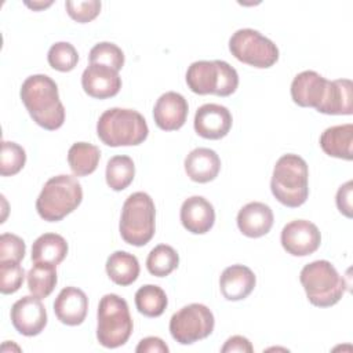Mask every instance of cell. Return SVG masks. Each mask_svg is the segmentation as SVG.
Instances as JSON below:
<instances>
[{
    "label": "cell",
    "mask_w": 353,
    "mask_h": 353,
    "mask_svg": "<svg viewBox=\"0 0 353 353\" xmlns=\"http://www.w3.org/2000/svg\"><path fill=\"white\" fill-rule=\"evenodd\" d=\"M21 99L30 117L40 127L54 131L65 121V108L57 83L47 74H32L21 85Z\"/></svg>",
    "instance_id": "1"
},
{
    "label": "cell",
    "mask_w": 353,
    "mask_h": 353,
    "mask_svg": "<svg viewBox=\"0 0 353 353\" xmlns=\"http://www.w3.org/2000/svg\"><path fill=\"white\" fill-rule=\"evenodd\" d=\"M270 189L283 205L296 208L309 196V170L306 161L294 153L283 154L274 164Z\"/></svg>",
    "instance_id": "2"
},
{
    "label": "cell",
    "mask_w": 353,
    "mask_h": 353,
    "mask_svg": "<svg viewBox=\"0 0 353 353\" xmlns=\"http://www.w3.org/2000/svg\"><path fill=\"white\" fill-rule=\"evenodd\" d=\"M99 139L112 148L135 146L142 143L149 134L145 117L134 109L110 108L97 123Z\"/></svg>",
    "instance_id": "3"
},
{
    "label": "cell",
    "mask_w": 353,
    "mask_h": 353,
    "mask_svg": "<svg viewBox=\"0 0 353 353\" xmlns=\"http://www.w3.org/2000/svg\"><path fill=\"white\" fill-rule=\"evenodd\" d=\"M81 200L83 189L77 178L62 174L44 183L36 200V210L44 221L58 222L73 212Z\"/></svg>",
    "instance_id": "4"
},
{
    "label": "cell",
    "mask_w": 353,
    "mask_h": 353,
    "mask_svg": "<svg viewBox=\"0 0 353 353\" xmlns=\"http://www.w3.org/2000/svg\"><path fill=\"white\" fill-rule=\"evenodd\" d=\"M156 208L152 197L145 192L130 194L121 208L119 230L121 239L131 245L148 244L156 229Z\"/></svg>",
    "instance_id": "5"
},
{
    "label": "cell",
    "mask_w": 353,
    "mask_h": 353,
    "mask_svg": "<svg viewBox=\"0 0 353 353\" xmlns=\"http://www.w3.org/2000/svg\"><path fill=\"white\" fill-rule=\"evenodd\" d=\"M299 280L309 302L319 307L334 306L341 301L346 290V284L335 266L325 259L305 265L301 270Z\"/></svg>",
    "instance_id": "6"
},
{
    "label": "cell",
    "mask_w": 353,
    "mask_h": 353,
    "mask_svg": "<svg viewBox=\"0 0 353 353\" xmlns=\"http://www.w3.org/2000/svg\"><path fill=\"white\" fill-rule=\"evenodd\" d=\"M97 339L108 349L124 345L132 332V319L125 299L116 294H106L98 305Z\"/></svg>",
    "instance_id": "7"
},
{
    "label": "cell",
    "mask_w": 353,
    "mask_h": 353,
    "mask_svg": "<svg viewBox=\"0 0 353 353\" xmlns=\"http://www.w3.org/2000/svg\"><path fill=\"white\" fill-rule=\"evenodd\" d=\"M186 84L199 95L228 97L237 90L239 74L233 66L221 59L196 61L186 70Z\"/></svg>",
    "instance_id": "8"
},
{
    "label": "cell",
    "mask_w": 353,
    "mask_h": 353,
    "mask_svg": "<svg viewBox=\"0 0 353 353\" xmlns=\"http://www.w3.org/2000/svg\"><path fill=\"white\" fill-rule=\"evenodd\" d=\"M229 51L237 61L259 69L270 68L279 59L277 46L258 30L250 28L239 29L232 34Z\"/></svg>",
    "instance_id": "9"
},
{
    "label": "cell",
    "mask_w": 353,
    "mask_h": 353,
    "mask_svg": "<svg viewBox=\"0 0 353 353\" xmlns=\"http://www.w3.org/2000/svg\"><path fill=\"white\" fill-rule=\"evenodd\" d=\"M215 319L203 303H190L181 307L170 319L171 336L181 345H192L212 334Z\"/></svg>",
    "instance_id": "10"
},
{
    "label": "cell",
    "mask_w": 353,
    "mask_h": 353,
    "mask_svg": "<svg viewBox=\"0 0 353 353\" xmlns=\"http://www.w3.org/2000/svg\"><path fill=\"white\" fill-rule=\"evenodd\" d=\"M320 243L319 228L306 219L291 221L281 230V245L294 256H306L316 252Z\"/></svg>",
    "instance_id": "11"
},
{
    "label": "cell",
    "mask_w": 353,
    "mask_h": 353,
    "mask_svg": "<svg viewBox=\"0 0 353 353\" xmlns=\"http://www.w3.org/2000/svg\"><path fill=\"white\" fill-rule=\"evenodd\" d=\"M11 323L14 328L25 335H39L47 325V312L40 301L34 295H26L18 299L11 307Z\"/></svg>",
    "instance_id": "12"
},
{
    "label": "cell",
    "mask_w": 353,
    "mask_h": 353,
    "mask_svg": "<svg viewBox=\"0 0 353 353\" xmlns=\"http://www.w3.org/2000/svg\"><path fill=\"white\" fill-rule=\"evenodd\" d=\"M328 81L314 70L298 73L291 83L292 101L302 108H314L319 112L327 95Z\"/></svg>",
    "instance_id": "13"
},
{
    "label": "cell",
    "mask_w": 353,
    "mask_h": 353,
    "mask_svg": "<svg viewBox=\"0 0 353 353\" xmlns=\"http://www.w3.org/2000/svg\"><path fill=\"white\" fill-rule=\"evenodd\" d=\"M232 113L226 106L204 103L194 114V131L205 139H221L232 128Z\"/></svg>",
    "instance_id": "14"
},
{
    "label": "cell",
    "mask_w": 353,
    "mask_h": 353,
    "mask_svg": "<svg viewBox=\"0 0 353 353\" xmlns=\"http://www.w3.org/2000/svg\"><path fill=\"white\" fill-rule=\"evenodd\" d=\"M81 85L90 97L106 99L114 97L120 91L121 79L119 72L109 66L90 63L81 74Z\"/></svg>",
    "instance_id": "15"
},
{
    "label": "cell",
    "mask_w": 353,
    "mask_h": 353,
    "mask_svg": "<svg viewBox=\"0 0 353 353\" xmlns=\"http://www.w3.org/2000/svg\"><path fill=\"white\" fill-rule=\"evenodd\" d=\"M189 105L183 95L168 91L159 97L153 108V119L159 128L164 131L179 130L188 117Z\"/></svg>",
    "instance_id": "16"
},
{
    "label": "cell",
    "mask_w": 353,
    "mask_h": 353,
    "mask_svg": "<svg viewBox=\"0 0 353 353\" xmlns=\"http://www.w3.org/2000/svg\"><path fill=\"white\" fill-rule=\"evenodd\" d=\"M179 216L183 228L193 234L207 233L215 222L214 207L203 196L188 197L181 205Z\"/></svg>",
    "instance_id": "17"
},
{
    "label": "cell",
    "mask_w": 353,
    "mask_h": 353,
    "mask_svg": "<svg viewBox=\"0 0 353 353\" xmlns=\"http://www.w3.org/2000/svg\"><path fill=\"white\" fill-rule=\"evenodd\" d=\"M88 312V298L77 287H65L54 302L57 319L66 325H79L85 320Z\"/></svg>",
    "instance_id": "18"
},
{
    "label": "cell",
    "mask_w": 353,
    "mask_h": 353,
    "mask_svg": "<svg viewBox=\"0 0 353 353\" xmlns=\"http://www.w3.org/2000/svg\"><path fill=\"white\" fill-rule=\"evenodd\" d=\"M272 208L261 201H251L245 204L237 214V226L240 232L251 239L268 234L273 226Z\"/></svg>",
    "instance_id": "19"
},
{
    "label": "cell",
    "mask_w": 353,
    "mask_h": 353,
    "mask_svg": "<svg viewBox=\"0 0 353 353\" xmlns=\"http://www.w3.org/2000/svg\"><path fill=\"white\" fill-rule=\"evenodd\" d=\"M256 277L254 272L244 265H232L226 268L219 279V288L225 299H245L255 288Z\"/></svg>",
    "instance_id": "20"
},
{
    "label": "cell",
    "mask_w": 353,
    "mask_h": 353,
    "mask_svg": "<svg viewBox=\"0 0 353 353\" xmlns=\"http://www.w3.org/2000/svg\"><path fill=\"white\" fill-rule=\"evenodd\" d=\"M221 170V159L215 150L208 148H196L185 159V171L188 176L199 183L214 181Z\"/></svg>",
    "instance_id": "21"
},
{
    "label": "cell",
    "mask_w": 353,
    "mask_h": 353,
    "mask_svg": "<svg viewBox=\"0 0 353 353\" xmlns=\"http://www.w3.org/2000/svg\"><path fill=\"white\" fill-rule=\"evenodd\" d=\"M353 125L342 124V125H332L324 130L320 137V146L323 152L331 157L352 160L353 152Z\"/></svg>",
    "instance_id": "22"
},
{
    "label": "cell",
    "mask_w": 353,
    "mask_h": 353,
    "mask_svg": "<svg viewBox=\"0 0 353 353\" xmlns=\"http://www.w3.org/2000/svg\"><path fill=\"white\" fill-rule=\"evenodd\" d=\"M324 114H352L353 113V84L349 79L328 81L324 103L319 109Z\"/></svg>",
    "instance_id": "23"
},
{
    "label": "cell",
    "mask_w": 353,
    "mask_h": 353,
    "mask_svg": "<svg viewBox=\"0 0 353 353\" xmlns=\"http://www.w3.org/2000/svg\"><path fill=\"white\" fill-rule=\"evenodd\" d=\"M68 255L66 240L57 233H44L39 236L32 245L33 263L59 265Z\"/></svg>",
    "instance_id": "24"
},
{
    "label": "cell",
    "mask_w": 353,
    "mask_h": 353,
    "mask_svg": "<svg viewBox=\"0 0 353 353\" xmlns=\"http://www.w3.org/2000/svg\"><path fill=\"white\" fill-rule=\"evenodd\" d=\"M106 273L117 285H130L139 276V262L135 255L127 251H114L106 261Z\"/></svg>",
    "instance_id": "25"
},
{
    "label": "cell",
    "mask_w": 353,
    "mask_h": 353,
    "mask_svg": "<svg viewBox=\"0 0 353 353\" xmlns=\"http://www.w3.org/2000/svg\"><path fill=\"white\" fill-rule=\"evenodd\" d=\"M99 159V148L88 142H76L68 152V163L76 176H85L92 174L98 167Z\"/></svg>",
    "instance_id": "26"
},
{
    "label": "cell",
    "mask_w": 353,
    "mask_h": 353,
    "mask_svg": "<svg viewBox=\"0 0 353 353\" xmlns=\"http://www.w3.org/2000/svg\"><path fill=\"white\" fill-rule=\"evenodd\" d=\"M168 298L164 290L154 284H145L135 292V306L146 317H159L164 313Z\"/></svg>",
    "instance_id": "27"
},
{
    "label": "cell",
    "mask_w": 353,
    "mask_h": 353,
    "mask_svg": "<svg viewBox=\"0 0 353 353\" xmlns=\"http://www.w3.org/2000/svg\"><path fill=\"white\" fill-rule=\"evenodd\" d=\"M106 183L110 189L124 190L135 176V165L131 157L120 154L109 159L106 164Z\"/></svg>",
    "instance_id": "28"
},
{
    "label": "cell",
    "mask_w": 353,
    "mask_h": 353,
    "mask_svg": "<svg viewBox=\"0 0 353 353\" xmlns=\"http://www.w3.org/2000/svg\"><path fill=\"white\" fill-rule=\"evenodd\" d=\"M55 268L47 263H33L28 272V288L32 295L43 299L52 292L58 281Z\"/></svg>",
    "instance_id": "29"
},
{
    "label": "cell",
    "mask_w": 353,
    "mask_h": 353,
    "mask_svg": "<svg viewBox=\"0 0 353 353\" xmlns=\"http://www.w3.org/2000/svg\"><path fill=\"white\" fill-rule=\"evenodd\" d=\"M179 265V255L167 244L156 245L146 258V268L156 277H165L172 273Z\"/></svg>",
    "instance_id": "30"
},
{
    "label": "cell",
    "mask_w": 353,
    "mask_h": 353,
    "mask_svg": "<svg viewBox=\"0 0 353 353\" xmlns=\"http://www.w3.org/2000/svg\"><path fill=\"white\" fill-rule=\"evenodd\" d=\"M47 59L52 69L58 72H70L79 62V54L73 44L68 41H58L50 47Z\"/></svg>",
    "instance_id": "31"
},
{
    "label": "cell",
    "mask_w": 353,
    "mask_h": 353,
    "mask_svg": "<svg viewBox=\"0 0 353 353\" xmlns=\"http://www.w3.org/2000/svg\"><path fill=\"white\" fill-rule=\"evenodd\" d=\"M26 163L25 149L10 141L1 142V154H0V174L3 176H10L18 174Z\"/></svg>",
    "instance_id": "32"
},
{
    "label": "cell",
    "mask_w": 353,
    "mask_h": 353,
    "mask_svg": "<svg viewBox=\"0 0 353 353\" xmlns=\"http://www.w3.org/2000/svg\"><path fill=\"white\" fill-rule=\"evenodd\" d=\"M90 63H99L109 66L119 72L124 66V52L119 46L109 41L95 44L88 55Z\"/></svg>",
    "instance_id": "33"
},
{
    "label": "cell",
    "mask_w": 353,
    "mask_h": 353,
    "mask_svg": "<svg viewBox=\"0 0 353 353\" xmlns=\"http://www.w3.org/2000/svg\"><path fill=\"white\" fill-rule=\"evenodd\" d=\"M25 279V270L19 262H0V291L1 294L17 292Z\"/></svg>",
    "instance_id": "34"
},
{
    "label": "cell",
    "mask_w": 353,
    "mask_h": 353,
    "mask_svg": "<svg viewBox=\"0 0 353 353\" xmlns=\"http://www.w3.org/2000/svg\"><path fill=\"white\" fill-rule=\"evenodd\" d=\"M66 11L69 17L79 22L85 23L95 19L101 11V1L98 0H88V1H72L68 0L65 3Z\"/></svg>",
    "instance_id": "35"
},
{
    "label": "cell",
    "mask_w": 353,
    "mask_h": 353,
    "mask_svg": "<svg viewBox=\"0 0 353 353\" xmlns=\"http://www.w3.org/2000/svg\"><path fill=\"white\" fill-rule=\"evenodd\" d=\"M25 241L19 236L12 233H3L0 236V262H21L25 256Z\"/></svg>",
    "instance_id": "36"
},
{
    "label": "cell",
    "mask_w": 353,
    "mask_h": 353,
    "mask_svg": "<svg viewBox=\"0 0 353 353\" xmlns=\"http://www.w3.org/2000/svg\"><path fill=\"white\" fill-rule=\"evenodd\" d=\"M352 190L353 182L347 181L336 192V207L347 218H352Z\"/></svg>",
    "instance_id": "37"
},
{
    "label": "cell",
    "mask_w": 353,
    "mask_h": 353,
    "mask_svg": "<svg viewBox=\"0 0 353 353\" xmlns=\"http://www.w3.org/2000/svg\"><path fill=\"white\" fill-rule=\"evenodd\" d=\"M165 342L157 336H148L139 341L135 352L138 353H168Z\"/></svg>",
    "instance_id": "38"
},
{
    "label": "cell",
    "mask_w": 353,
    "mask_h": 353,
    "mask_svg": "<svg viewBox=\"0 0 353 353\" xmlns=\"http://www.w3.org/2000/svg\"><path fill=\"white\" fill-rule=\"evenodd\" d=\"M222 353H228V352H240V353H252L254 347L251 345V342L241 335H233L230 336L225 345L221 347Z\"/></svg>",
    "instance_id": "39"
},
{
    "label": "cell",
    "mask_w": 353,
    "mask_h": 353,
    "mask_svg": "<svg viewBox=\"0 0 353 353\" xmlns=\"http://www.w3.org/2000/svg\"><path fill=\"white\" fill-rule=\"evenodd\" d=\"M52 1H48V3H26V6L28 7H30V8H33V10H40V8H46L47 6H50Z\"/></svg>",
    "instance_id": "40"
}]
</instances>
